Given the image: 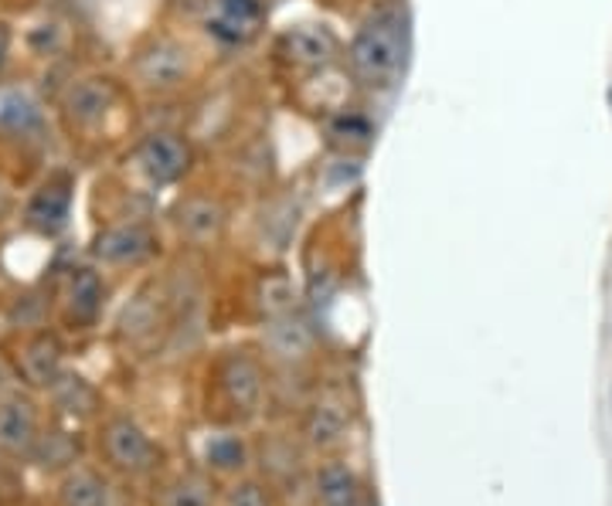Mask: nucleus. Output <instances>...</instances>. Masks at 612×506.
<instances>
[{
  "label": "nucleus",
  "instance_id": "11",
  "mask_svg": "<svg viewBox=\"0 0 612 506\" xmlns=\"http://www.w3.org/2000/svg\"><path fill=\"white\" fill-rule=\"evenodd\" d=\"M38 123H42V105L34 102L31 92L0 89V130L27 133V130H38Z\"/></svg>",
  "mask_w": 612,
  "mask_h": 506
},
{
  "label": "nucleus",
  "instance_id": "7",
  "mask_svg": "<svg viewBox=\"0 0 612 506\" xmlns=\"http://www.w3.org/2000/svg\"><path fill=\"white\" fill-rule=\"evenodd\" d=\"M96 256L110 266H130L147 259L154 251V235L143 228V225H116V228H105L96 238Z\"/></svg>",
  "mask_w": 612,
  "mask_h": 506
},
{
  "label": "nucleus",
  "instance_id": "1",
  "mask_svg": "<svg viewBox=\"0 0 612 506\" xmlns=\"http://www.w3.org/2000/svg\"><path fill=\"white\" fill-rule=\"evenodd\" d=\"M409 52V27L399 8H385L365 21L350 42V65L368 86H385L402 71Z\"/></svg>",
  "mask_w": 612,
  "mask_h": 506
},
{
  "label": "nucleus",
  "instance_id": "10",
  "mask_svg": "<svg viewBox=\"0 0 612 506\" xmlns=\"http://www.w3.org/2000/svg\"><path fill=\"white\" fill-rule=\"evenodd\" d=\"M105 446H110V456L126 469H143V465H151V459H154L151 439L126 418L110 425V431H105Z\"/></svg>",
  "mask_w": 612,
  "mask_h": 506
},
{
  "label": "nucleus",
  "instance_id": "20",
  "mask_svg": "<svg viewBox=\"0 0 612 506\" xmlns=\"http://www.w3.org/2000/svg\"><path fill=\"white\" fill-rule=\"evenodd\" d=\"M62 496H65V506H105V486L89 473L71 476Z\"/></svg>",
  "mask_w": 612,
  "mask_h": 506
},
{
  "label": "nucleus",
  "instance_id": "16",
  "mask_svg": "<svg viewBox=\"0 0 612 506\" xmlns=\"http://www.w3.org/2000/svg\"><path fill=\"white\" fill-rule=\"evenodd\" d=\"M31 436H34V415L27 405L11 402L0 408V442H4L8 449H21L31 442Z\"/></svg>",
  "mask_w": 612,
  "mask_h": 506
},
{
  "label": "nucleus",
  "instance_id": "3",
  "mask_svg": "<svg viewBox=\"0 0 612 506\" xmlns=\"http://www.w3.org/2000/svg\"><path fill=\"white\" fill-rule=\"evenodd\" d=\"M136 164L151 184H177L191 167V147L177 133H151L136 147Z\"/></svg>",
  "mask_w": 612,
  "mask_h": 506
},
{
  "label": "nucleus",
  "instance_id": "18",
  "mask_svg": "<svg viewBox=\"0 0 612 506\" xmlns=\"http://www.w3.org/2000/svg\"><path fill=\"white\" fill-rule=\"evenodd\" d=\"M320 493L327 499V506H354L357 493H354V480L347 469L341 465H331L320 473Z\"/></svg>",
  "mask_w": 612,
  "mask_h": 506
},
{
  "label": "nucleus",
  "instance_id": "5",
  "mask_svg": "<svg viewBox=\"0 0 612 506\" xmlns=\"http://www.w3.org/2000/svg\"><path fill=\"white\" fill-rule=\"evenodd\" d=\"M266 21L263 0H211L208 34L229 45H245Z\"/></svg>",
  "mask_w": 612,
  "mask_h": 506
},
{
  "label": "nucleus",
  "instance_id": "22",
  "mask_svg": "<svg viewBox=\"0 0 612 506\" xmlns=\"http://www.w3.org/2000/svg\"><path fill=\"white\" fill-rule=\"evenodd\" d=\"M154 319H157V313H154V306L147 303V300H136L130 310H126V316H123V327H126V334H147L151 327H154Z\"/></svg>",
  "mask_w": 612,
  "mask_h": 506
},
{
  "label": "nucleus",
  "instance_id": "12",
  "mask_svg": "<svg viewBox=\"0 0 612 506\" xmlns=\"http://www.w3.org/2000/svg\"><path fill=\"white\" fill-rule=\"evenodd\" d=\"M225 387L232 394V402L238 408H256L259 394H263V381H259V368L252 364L248 357H232L225 364Z\"/></svg>",
  "mask_w": 612,
  "mask_h": 506
},
{
  "label": "nucleus",
  "instance_id": "2",
  "mask_svg": "<svg viewBox=\"0 0 612 506\" xmlns=\"http://www.w3.org/2000/svg\"><path fill=\"white\" fill-rule=\"evenodd\" d=\"M191 71V58L188 48L177 45L170 38H157L151 45H143L133 58V76L140 79V86L147 89H177Z\"/></svg>",
  "mask_w": 612,
  "mask_h": 506
},
{
  "label": "nucleus",
  "instance_id": "17",
  "mask_svg": "<svg viewBox=\"0 0 612 506\" xmlns=\"http://www.w3.org/2000/svg\"><path fill=\"white\" fill-rule=\"evenodd\" d=\"M347 425V412L341 405H316L310 415V439L313 442H334Z\"/></svg>",
  "mask_w": 612,
  "mask_h": 506
},
{
  "label": "nucleus",
  "instance_id": "27",
  "mask_svg": "<svg viewBox=\"0 0 612 506\" xmlns=\"http://www.w3.org/2000/svg\"><path fill=\"white\" fill-rule=\"evenodd\" d=\"M354 506H357V503H354Z\"/></svg>",
  "mask_w": 612,
  "mask_h": 506
},
{
  "label": "nucleus",
  "instance_id": "14",
  "mask_svg": "<svg viewBox=\"0 0 612 506\" xmlns=\"http://www.w3.org/2000/svg\"><path fill=\"white\" fill-rule=\"evenodd\" d=\"M58 357H62V347L55 337H38L24 347V357H21V371L27 374L31 384H52V378L58 374Z\"/></svg>",
  "mask_w": 612,
  "mask_h": 506
},
{
  "label": "nucleus",
  "instance_id": "26",
  "mask_svg": "<svg viewBox=\"0 0 612 506\" xmlns=\"http://www.w3.org/2000/svg\"><path fill=\"white\" fill-rule=\"evenodd\" d=\"M8 55H11V27L0 21V71L8 65Z\"/></svg>",
  "mask_w": 612,
  "mask_h": 506
},
{
  "label": "nucleus",
  "instance_id": "13",
  "mask_svg": "<svg viewBox=\"0 0 612 506\" xmlns=\"http://www.w3.org/2000/svg\"><path fill=\"white\" fill-rule=\"evenodd\" d=\"M266 340L269 347L279 353V357H303L313 344L310 330H307V323L297 319L293 313H286V316H276L269 323V330H266Z\"/></svg>",
  "mask_w": 612,
  "mask_h": 506
},
{
  "label": "nucleus",
  "instance_id": "6",
  "mask_svg": "<svg viewBox=\"0 0 612 506\" xmlns=\"http://www.w3.org/2000/svg\"><path fill=\"white\" fill-rule=\"evenodd\" d=\"M68 211H71V184L65 177H58L34 191L24 211V222L38 235H58L68 225Z\"/></svg>",
  "mask_w": 612,
  "mask_h": 506
},
{
  "label": "nucleus",
  "instance_id": "21",
  "mask_svg": "<svg viewBox=\"0 0 612 506\" xmlns=\"http://www.w3.org/2000/svg\"><path fill=\"white\" fill-rule=\"evenodd\" d=\"M167 506H211V486L204 480L191 476L167 493Z\"/></svg>",
  "mask_w": 612,
  "mask_h": 506
},
{
  "label": "nucleus",
  "instance_id": "24",
  "mask_svg": "<svg viewBox=\"0 0 612 506\" xmlns=\"http://www.w3.org/2000/svg\"><path fill=\"white\" fill-rule=\"evenodd\" d=\"M334 136H341V139H368L371 136V126L361 120V116H341V120H334Z\"/></svg>",
  "mask_w": 612,
  "mask_h": 506
},
{
  "label": "nucleus",
  "instance_id": "4",
  "mask_svg": "<svg viewBox=\"0 0 612 506\" xmlns=\"http://www.w3.org/2000/svg\"><path fill=\"white\" fill-rule=\"evenodd\" d=\"M113 105H116V86L110 79H79L62 95L65 116L82 130L105 123V116L113 113Z\"/></svg>",
  "mask_w": 612,
  "mask_h": 506
},
{
  "label": "nucleus",
  "instance_id": "15",
  "mask_svg": "<svg viewBox=\"0 0 612 506\" xmlns=\"http://www.w3.org/2000/svg\"><path fill=\"white\" fill-rule=\"evenodd\" d=\"M99 300H102V282L96 272L89 269H79L71 276V289H68V306L76 313V319H92L96 310H99Z\"/></svg>",
  "mask_w": 612,
  "mask_h": 506
},
{
  "label": "nucleus",
  "instance_id": "8",
  "mask_svg": "<svg viewBox=\"0 0 612 506\" xmlns=\"http://www.w3.org/2000/svg\"><path fill=\"white\" fill-rule=\"evenodd\" d=\"M282 55L293 65L320 68L337 55V38L323 24H303L282 34Z\"/></svg>",
  "mask_w": 612,
  "mask_h": 506
},
{
  "label": "nucleus",
  "instance_id": "9",
  "mask_svg": "<svg viewBox=\"0 0 612 506\" xmlns=\"http://www.w3.org/2000/svg\"><path fill=\"white\" fill-rule=\"evenodd\" d=\"M174 222L191 241H211L225 228V207L211 198H188L181 207H177Z\"/></svg>",
  "mask_w": 612,
  "mask_h": 506
},
{
  "label": "nucleus",
  "instance_id": "19",
  "mask_svg": "<svg viewBox=\"0 0 612 506\" xmlns=\"http://www.w3.org/2000/svg\"><path fill=\"white\" fill-rule=\"evenodd\" d=\"M293 300H297V296H293V285L286 282L282 276H269V279L263 282V289H259V303H263V310H266L269 319L293 313Z\"/></svg>",
  "mask_w": 612,
  "mask_h": 506
},
{
  "label": "nucleus",
  "instance_id": "23",
  "mask_svg": "<svg viewBox=\"0 0 612 506\" xmlns=\"http://www.w3.org/2000/svg\"><path fill=\"white\" fill-rule=\"evenodd\" d=\"M208 459H211L214 465H222V469L238 465V462H242V446H238L235 439H214V442L208 446Z\"/></svg>",
  "mask_w": 612,
  "mask_h": 506
},
{
  "label": "nucleus",
  "instance_id": "25",
  "mask_svg": "<svg viewBox=\"0 0 612 506\" xmlns=\"http://www.w3.org/2000/svg\"><path fill=\"white\" fill-rule=\"evenodd\" d=\"M229 506H269V499H266V493L256 483H242V486L232 490Z\"/></svg>",
  "mask_w": 612,
  "mask_h": 506
}]
</instances>
